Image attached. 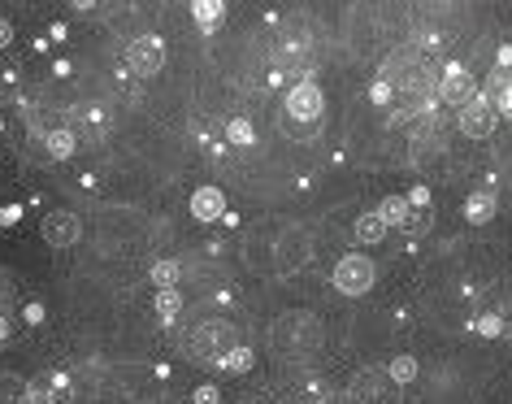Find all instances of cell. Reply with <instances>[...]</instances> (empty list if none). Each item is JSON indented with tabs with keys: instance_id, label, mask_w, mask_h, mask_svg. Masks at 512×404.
Instances as JSON below:
<instances>
[{
	"instance_id": "6da1fadb",
	"label": "cell",
	"mask_w": 512,
	"mask_h": 404,
	"mask_svg": "<svg viewBox=\"0 0 512 404\" xmlns=\"http://www.w3.org/2000/svg\"><path fill=\"white\" fill-rule=\"evenodd\" d=\"M270 348H274V357H283V361H309L326 348V326L309 309H291L283 318H274Z\"/></svg>"
},
{
	"instance_id": "7a4b0ae2",
	"label": "cell",
	"mask_w": 512,
	"mask_h": 404,
	"mask_svg": "<svg viewBox=\"0 0 512 404\" xmlns=\"http://www.w3.org/2000/svg\"><path fill=\"white\" fill-rule=\"evenodd\" d=\"M235 344H239V331H235V326H230L226 318H213V322H200L196 331H191L187 352H191L196 361H222Z\"/></svg>"
},
{
	"instance_id": "3957f363",
	"label": "cell",
	"mask_w": 512,
	"mask_h": 404,
	"mask_svg": "<svg viewBox=\"0 0 512 404\" xmlns=\"http://www.w3.org/2000/svg\"><path fill=\"white\" fill-rule=\"evenodd\" d=\"M348 404H400V391H395L387 370H356L348 378Z\"/></svg>"
},
{
	"instance_id": "277c9868",
	"label": "cell",
	"mask_w": 512,
	"mask_h": 404,
	"mask_svg": "<svg viewBox=\"0 0 512 404\" xmlns=\"http://www.w3.org/2000/svg\"><path fill=\"white\" fill-rule=\"evenodd\" d=\"M374 279H378L374 261L361 257V252H348V257L335 265V287L343 296H365L369 287H374Z\"/></svg>"
},
{
	"instance_id": "5b68a950",
	"label": "cell",
	"mask_w": 512,
	"mask_h": 404,
	"mask_svg": "<svg viewBox=\"0 0 512 404\" xmlns=\"http://www.w3.org/2000/svg\"><path fill=\"white\" fill-rule=\"evenodd\" d=\"M274 257H278V265H283L287 274L304 270V265L313 261V235L304 231V226H287V231L274 239Z\"/></svg>"
},
{
	"instance_id": "8992f818",
	"label": "cell",
	"mask_w": 512,
	"mask_h": 404,
	"mask_svg": "<svg viewBox=\"0 0 512 404\" xmlns=\"http://www.w3.org/2000/svg\"><path fill=\"white\" fill-rule=\"evenodd\" d=\"M478 96H482L478 79H473L460 61H452V66L443 70V79H439V100H443V105H452V109H465L469 100H478Z\"/></svg>"
},
{
	"instance_id": "52a82bcc",
	"label": "cell",
	"mask_w": 512,
	"mask_h": 404,
	"mask_svg": "<svg viewBox=\"0 0 512 404\" xmlns=\"http://www.w3.org/2000/svg\"><path fill=\"white\" fill-rule=\"evenodd\" d=\"M126 66H131L139 79H152V74H161L165 66V44L157 35H135L131 48H126Z\"/></svg>"
},
{
	"instance_id": "ba28073f",
	"label": "cell",
	"mask_w": 512,
	"mask_h": 404,
	"mask_svg": "<svg viewBox=\"0 0 512 404\" xmlns=\"http://www.w3.org/2000/svg\"><path fill=\"white\" fill-rule=\"evenodd\" d=\"M322 109H326V96H322V87H317L313 79H304V83H296L287 92V118L317 122V118H322Z\"/></svg>"
},
{
	"instance_id": "9c48e42d",
	"label": "cell",
	"mask_w": 512,
	"mask_h": 404,
	"mask_svg": "<svg viewBox=\"0 0 512 404\" xmlns=\"http://www.w3.org/2000/svg\"><path fill=\"white\" fill-rule=\"evenodd\" d=\"M40 231H44V239H48L53 248H74V244L83 239V222L74 218L70 209H57V213H48V218H44Z\"/></svg>"
},
{
	"instance_id": "30bf717a",
	"label": "cell",
	"mask_w": 512,
	"mask_h": 404,
	"mask_svg": "<svg viewBox=\"0 0 512 404\" xmlns=\"http://www.w3.org/2000/svg\"><path fill=\"white\" fill-rule=\"evenodd\" d=\"M460 131H465L469 135V140H491V131H495V109L491 105H486V100L478 96V100H469V105L465 109H460Z\"/></svg>"
},
{
	"instance_id": "8fae6325",
	"label": "cell",
	"mask_w": 512,
	"mask_h": 404,
	"mask_svg": "<svg viewBox=\"0 0 512 404\" xmlns=\"http://www.w3.org/2000/svg\"><path fill=\"white\" fill-rule=\"evenodd\" d=\"M482 100L495 109V118L504 113V118H512V70H499L495 66V74L486 79V87H482Z\"/></svg>"
},
{
	"instance_id": "7c38bea8",
	"label": "cell",
	"mask_w": 512,
	"mask_h": 404,
	"mask_svg": "<svg viewBox=\"0 0 512 404\" xmlns=\"http://www.w3.org/2000/svg\"><path fill=\"white\" fill-rule=\"evenodd\" d=\"M226 213V196L217 192V187H200L196 196H191V218L196 222H217Z\"/></svg>"
},
{
	"instance_id": "4fadbf2b",
	"label": "cell",
	"mask_w": 512,
	"mask_h": 404,
	"mask_svg": "<svg viewBox=\"0 0 512 404\" xmlns=\"http://www.w3.org/2000/svg\"><path fill=\"white\" fill-rule=\"evenodd\" d=\"M74 148H79V140H74V131H70V126H53V131L44 135V153L53 157V161H66V157H74Z\"/></svg>"
},
{
	"instance_id": "5bb4252c",
	"label": "cell",
	"mask_w": 512,
	"mask_h": 404,
	"mask_svg": "<svg viewBox=\"0 0 512 404\" xmlns=\"http://www.w3.org/2000/svg\"><path fill=\"white\" fill-rule=\"evenodd\" d=\"M27 404H66V378H35Z\"/></svg>"
},
{
	"instance_id": "9a60e30c",
	"label": "cell",
	"mask_w": 512,
	"mask_h": 404,
	"mask_svg": "<svg viewBox=\"0 0 512 404\" xmlns=\"http://www.w3.org/2000/svg\"><path fill=\"white\" fill-rule=\"evenodd\" d=\"M413 153H417V161H426V157H439V153H443L439 118H426V126H421V131H417V144H413Z\"/></svg>"
},
{
	"instance_id": "2e32d148",
	"label": "cell",
	"mask_w": 512,
	"mask_h": 404,
	"mask_svg": "<svg viewBox=\"0 0 512 404\" xmlns=\"http://www.w3.org/2000/svg\"><path fill=\"white\" fill-rule=\"evenodd\" d=\"M27 396H31V383H27V378L14 374V370L0 374V404H27Z\"/></svg>"
},
{
	"instance_id": "e0dca14e",
	"label": "cell",
	"mask_w": 512,
	"mask_h": 404,
	"mask_svg": "<svg viewBox=\"0 0 512 404\" xmlns=\"http://www.w3.org/2000/svg\"><path fill=\"white\" fill-rule=\"evenodd\" d=\"M378 218L387 222V226H408V218H413V200H404V196H387L378 205Z\"/></svg>"
},
{
	"instance_id": "ac0fdd59",
	"label": "cell",
	"mask_w": 512,
	"mask_h": 404,
	"mask_svg": "<svg viewBox=\"0 0 512 404\" xmlns=\"http://www.w3.org/2000/svg\"><path fill=\"white\" fill-rule=\"evenodd\" d=\"M352 231H356V239H361V244H382V239H387V222H382L378 209H374V213H361Z\"/></svg>"
},
{
	"instance_id": "d6986e66",
	"label": "cell",
	"mask_w": 512,
	"mask_h": 404,
	"mask_svg": "<svg viewBox=\"0 0 512 404\" xmlns=\"http://www.w3.org/2000/svg\"><path fill=\"white\" fill-rule=\"evenodd\" d=\"M465 218H469L473 226H486V222L495 218V196H491V192L469 196V200H465Z\"/></svg>"
},
{
	"instance_id": "ffe728a7",
	"label": "cell",
	"mask_w": 512,
	"mask_h": 404,
	"mask_svg": "<svg viewBox=\"0 0 512 404\" xmlns=\"http://www.w3.org/2000/svg\"><path fill=\"white\" fill-rule=\"evenodd\" d=\"M152 283H157V287H165V292H170V287L178 283V274H183V265H178V261H152Z\"/></svg>"
},
{
	"instance_id": "44dd1931",
	"label": "cell",
	"mask_w": 512,
	"mask_h": 404,
	"mask_svg": "<svg viewBox=\"0 0 512 404\" xmlns=\"http://www.w3.org/2000/svg\"><path fill=\"white\" fill-rule=\"evenodd\" d=\"M217 365H222V370H226V374H243V370H248V365H252V348H243V344H235V348H230V352H226V357H222V361H217Z\"/></svg>"
},
{
	"instance_id": "7402d4cb",
	"label": "cell",
	"mask_w": 512,
	"mask_h": 404,
	"mask_svg": "<svg viewBox=\"0 0 512 404\" xmlns=\"http://www.w3.org/2000/svg\"><path fill=\"white\" fill-rule=\"evenodd\" d=\"M191 14H196L200 27H217V22L226 18V9L217 5V0H200V5H191Z\"/></svg>"
},
{
	"instance_id": "603a6c76",
	"label": "cell",
	"mask_w": 512,
	"mask_h": 404,
	"mask_svg": "<svg viewBox=\"0 0 512 404\" xmlns=\"http://www.w3.org/2000/svg\"><path fill=\"white\" fill-rule=\"evenodd\" d=\"M387 374H391L395 387H400V383H413V378H417V361H413V357H395V361L387 365Z\"/></svg>"
},
{
	"instance_id": "cb8c5ba5",
	"label": "cell",
	"mask_w": 512,
	"mask_h": 404,
	"mask_svg": "<svg viewBox=\"0 0 512 404\" xmlns=\"http://www.w3.org/2000/svg\"><path fill=\"white\" fill-rule=\"evenodd\" d=\"M178 309H183V300H178L174 287L157 296V318H161V322H174V318H178Z\"/></svg>"
},
{
	"instance_id": "d4e9b609",
	"label": "cell",
	"mask_w": 512,
	"mask_h": 404,
	"mask_svg": "<svg viewBox=\"0 0 512 404\" xmlns=\"http://www.w3.org/2000/svg\"><path fill=\"white\" fill-rule=\"evenodd\" d=\"M473 326H478V335H486V339H495V335H508V322L499 318V313H482V318L473 322Z\"/></svg>"
},
{
	"instance_id": "484cf974",
	"label": "cell",
	"mask_w": 512,
	"mask_h": 404,
	"mask_svg": "<svg viewBox=\"0 0 512 404\" xmlns=\"http://www.w3.org/2000/svg\"><path fill=\"white\" fill-rule=\"evenodd\" d=\"M226 135H230V144H239V148H248V144L256 140V131H252V126L243 122V118L230 122V126H226Z\"/></svg>"
},
{
	"instance_id": "4316f807",
	"label": "cell",
	"mask_w": 512,
	"mask_h": 404,
	"mask_svg": "<svg viewBox=\"0 0 512 404\" xmlns=\"http://www.w3.org/2000/svg\"><path fill=\"white\" fill-rule=\"evenodd\" d=\"M9 44H14V22L0 18V48H9Z\"/></svg>"
},
{
	"instance_id": "83f0119b",
	"label": "cell",
	"mask_w": 512,
	"mask_h": 404,
	"mask_svg": "<svg viewBox=\"0 0 512 404\" xmlns=\"http://www.w3.org/2000/svg\"><path fill=\"white\" fill-rule=\"evenodd\" d=\"M369 96H374V100H378V105H387V100H391V87H387V83H382V79H378V83H374V92H369Z\"/></svg>"
},
{
	"instance_id": "f1b7e54d",
	"label": "cell",
	"mask_w": 512,
	"mask_h": 404,
	"mask_svg": "<svg viewBox=\"0 0 512 404\" xmlns=\"http://www.w3.org/2000/svg\"><path fill=\"white\" fill-rule=\"evenodd\" d=\"M9 339H14V322H9L5 313H0V344H9Z\"/></svg>"
},
{
	"instance_id": "f546056e",
	"label": "cell",
	"mask_w": 512,
	"mask_h": 404,
	"mask_svg": "<svg viewBox=\"0 0 512 404\" xmlns=\"http://www.w3.org/2000/svg\"><path fill=\"white\" fill-rule=\"evenodd\" d=\"M196 404H217V391L213 387H200L196 391Z\"/></svg>"
}]
</instances>
